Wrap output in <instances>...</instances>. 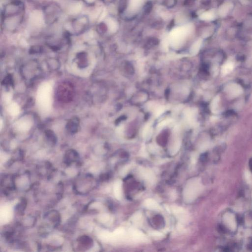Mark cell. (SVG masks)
I'll use <instances>...</instances> for the list:
<instances>
[{"mask_svg": "<svg viewBox=\"0 0 252 252\" xmlns=\"http://www.w3.org/2000/svg\"><path fill=\"white\" fill-rule=\"evenodd\" d=\"M79 242L80 244L85 248L91 247L93 245V240L89 237L87 236H83L79 238Z\"/></svg>", "mask_w": 252, "mask_h": 252, "instance_id": "8", "label": "cell"}, {"mask_svg": "<svg viewBox=\"0 0 252 252\" xmlns=\"http://www.w3.org/2000/svg\"><path fill=\"white\" fill-rule=\"evenodd\" d=\"M59 100L61 101L68 102L73 98L74 89L71 84L64 83L59 86L57 91Z\"/></svg>", "mask_w": 252, "mask_h": 252, "instance_id": "5", "label": "cell"}, {"mask_svg": "<svg viewBox=\"0 0 252 252\" xmlns=\"http://www.w3.org/2000/svg\"><path fill=\"white\" fill-rule=\"evenodd\" d=\"M198 182L195 179L189 181L184 190V200L187 203L191 202L197 196L198 191Z\"/></svg>", "mask_w": 252, "mask_h": 252, "instance_id": "6", "label": "cell"}, {"mask_svg": "<svg viewBox=\"0 0 252 252\" xmlns=\"http://www.w3.org/2000/svg\"><path fill=\"white\" fill-rule=\"evenodd\" d=\"M24 14L2 18V25L4 28L10 32H14L20 27L23 21Z\"/></svg>", "mask_w": 252, "mask_h": 252, "instance_id": "4", "label": "cell"}, {"mask_svg": "<svg viewBox=\"0 0 252 252\" xmlns=\"http://www.w3.org/2000/svg\"><path fill=\"white\" fill-rule=\"evenodd\" d=\"M82 1L84 3L85 5L91 7V6H93L95 5L96 3L97 2L98 0H82Z\"/></svg>", "mask_w": 252, "mask_h": 252, "instance_id": "18", "label": "cell"}, {"mask_svg": "<svg viewBox=\"0 0 252 252\" xmlns=\"http://www.w3.org/2000/svg\"><path fill=\"white\" fill-rule=\"evenodd\" d=\"M163 27V23L162 21H157L154 23L152 25V27L156 29H160Z\"/></svg>", "mask_w": 252, "mask_h": 252, "instance_id": "17", "label": "cell"}, {"mask_svg": "<svg viewBox=\"0 0 252 252\" xmlns=\"http://www.w3.org/2000/svg\"><path fill=\"white\" fill-rule=\"evenodd\" d=\"M195 1H196V0H184L183 5L186 7H189L193 6L194 4Z\"/></svg>", "mask_w": 252, "mask_h": 252, "instance_id": "20", "label": "cell"}, {"mask_svg": "<svg viewBox=\"0 0 252 252\" xmlns=\"http://www.w3.org/2000/svg\"><path fill=\"white\" fill-rule=\"evenodd\" d=\"M234 65L233 63L228 62L226 63L222 68V73L224 75H226L232 71Z\"/></svg>", "mask_w": 252, "mask_h": 252, "instance_id": "11", "label": "cell"}, {"mask_svg": "<svg viewBox=\"0 0 252 252\" xmlns=\"http://www.w3.org/2000/svg\"><path fill=\"white\" fill-rule=\"evenodd\" d=\"M104 4H106V5H109V4H112L114 2H115V0H102Z\"/></svg>", "mask_w": 252, "mask_h": 252, "instance_id": "22", "label": "cell"}, {"mask_svg": "<svg viewBox=\"0 0 252 252\" xmlns=\"http://www.w3.org/2000/svg\"><path fill=\"white\" fill-rule=\"evenodd\" d=\"M127 7V0H120L118 6L119 13H123L126 10Z\"/></svg>", "mask_w": 252, "mask_h": 252, "instance_id": "16", "label": "cell"}, {"mask_svg": "<svg viewBox=\"0 0 252 252\" xmlns=\"http://www.w3.org/2000/svg\"><path fill=\"white\" fill-rule=\"evenodd\" d=\"M175 21L174 19H172V20H171L170 22L169 23V24L167 25V29L169 31H170V30L172 29L173 28V27L175 26Z\"/></svg>", "mask_w": 252, "mask_h": 252, "instance_id": "21", "label": "cell"}, {"mask_svg": "<svg viewBox=\"0 0 252 252\" xmlns=\"http://www.w3.org/2000/svg\"><path fill=\"white\" fill-rule=\"evenodd\" d=\"M228 92L229 94H231L232 96H236L240 94L242 92V90L240 86L237 84H232L230 85L228 88Z\"/></svg>", "mask_w": 252, "mask_h": 252, "instance_id": "7", "label": "cell"}, {"mask_svg": "<svg viewBox=\"0 0 252 252\" xmlns=\"http://www.w3.org/2000/svg\"><path fill=\"white\" fill-rule=\"evenodd\" d=\"M90 21L86 15L77 16L72 19L71 25L72 31L76 35H80L85 33L89 28Z\"/></svg>", "mask_w": 252, "mask_h": 252, "instance_id": "3", "label": "cell"}, {"mask_svg": "<svg viewBox=\"0 0 252 252\" xmlns=\"http://www.w3.org/2000/svg\"><path fill=\"white\" fill-rule=\"evenodd\" d=\"M108 28L106 24L104 22H101L98 24L97 27V32L100 34H104L107 32Z\"/></svg>", "mask_w": 252, "mask_h": 252, "instance_id": "13", "label": "cell"}, {"mask_svg": "<svg viewBox=\"0 0 252 252\" xmlns=\"http://www.w3.org/2000/svg\"><path fill=\"white\" fill-rule=\"evenodd\" d=\"M153 4L152 2L148 1L146 2L143 7V13L145 15H149L153 10Z\"/></svg>", "mask_w": 252, "mask_h": 252, "instance_id": "12", "label": "cell"}, {"mask_svg": "<svg viewBox=\"0 0 252 252\" xmlns=\"http://www.w3.org/2000/svg\"><path fill=\"white\" fill-rule=\"evenodd\" d=\"M114 193L116 198L118 199H121L122 197V182L121 181H117L115 184Z\"/></svg>", "mask_w": 252, "mask_h": 252, "instance_id": "10", "label": "cell"}, {"mask_svg": "<svg viewBox=\"0 0 252 252\" xmlns=\"http://www.w3.org/2000/svg\"><path fill=\"white\" fill-rule=\"evenodd\" d=\"M144 205L150 209L158 210L159 209V204L153 199H147L144 202Z\"/></svg>", "mask_w": 252, "mask_h": 252, "instance_id": "9", "label": "cell"}, {"mask_svg": "<svg viewBox=\"0 0 252 252\" xmlns=\"http://www.w3.org/2000/svg\"><path fill=\"white\" fill-rule=\"evenodd\" d=\"M26 202L23 199V200L21 202V203L19 204V205H18V209L19 210V211H20V212H23L24 209L26 208Z\"/></svg>", "mask_w": 252, "mask_h": 252, "instance_id": "19", "label": "cell"}, {"mask_svg": "<svg viewBox=\"0 0 252 252\" xmlns=\"http://www.w3.org/2000/svg\"><path fill=\"white\" fill-rule=\"evenodd\" d=\"M237 221L239 222V224H242L243 222V219L240 215L237 216Z\"/></svg>", "mask_w": 252, "mask_h": 252, "instance_id": "24", "label": "cell"}, {"mask_svg": "<svg viewBox=\"0 0 252 252\" xmlns=\"http://www.w3.org/2000/svg\"><path fill=\"white\" fill-rule=\"evenodd\" d=\"M43 12L45 24L52 25L58 21L62 13V10L56 2H49L43 6Z\"/></svg>", "mask_w": 252, "mask_h": 252, "instance_id": "1", "label": "cell"}, {"mask_svg": "<svg viewBox=\"0 0 252 252\" xmlns=\"http://www.w3.org/2000/svg\"><path fill=\"white\" fill-rule=\"evenodd\" d=\"M25 12V6L20 0H12L4 5L2 12V18L22 14Z\"/></svg>", "mask_w": 252, "mask_h": 252, "instance_id": "2", "label": "cell"}, {"mask_svg": "<svg viewBox=\"0 0 252 252\" xmlns=\"http://www.w3.org/2000/svg\"><path fill=\"white\" fill-rule=\"evenodd\" d=\"M249 166H250V169H251L252 171V159H251V160L250 161V162H249Z\"/></svg>", "mask_w": 252, "mask_h": 252, "instance_id": "25", "label": "cell"}, {"mask_svg": "<svg viewBox=\"0 0 252 252\" xmlns=\"http://www.w3.org/2000/svg\"><path fill=\"white\" fill-rule=\"evenodd\" d=\"M177 0H163V5L168 8H172L176 5Z\"/></svg>", "mask_w": 252, "mask_h": 252, "instance_id": "14", "label": "cell"}, {"mask_svg": "<svg viewBox=\"0 0 252 252\" xmlns=\"http://www.w3.org/2000/svg\"><path fill=\"white\" fill-rule=\"evenodd\" d=\"M130 233L132 236L137 240H142L144 238L143 233L138 230H131L130 231Z\"/></svg>", "mask_w": 252, "mask_h": 252, "instance_id": "15", "label": "cell"}, {"mask_svg": "<svg viewBox=\"0 0 252 252\" xmlns=\"http://www.w3.org/2000/svg\"><path fill=\"white\" fill-rule=\"evenodd\" d=\"M152 235L154 236H162L163 235L160 232H157V231H155L152 233Z\"/></svg>", "mask_w": 252, "mask_h": 252, "instance_id": "23", "label": "cell"}]
</instances>
